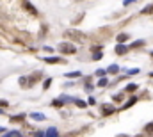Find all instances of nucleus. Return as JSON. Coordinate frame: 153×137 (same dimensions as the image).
Wrapping results in <instances>:
<instances>
[{
	"mask_svg": "<svg viewBox=\"0 0 153 137\" xmlns=\"http://www.w3.org/2000/svg\"><path fill=\"white\" fill-rule=\"evenodd\" d=\"M66 36L69 39L77 41V43H86V41H87V36L84 32H80V30H66Z\"/></svg>",
	"mask_w": 153,
	"mask_h": 137,
	"instance_id": "1",
	"label": "nucleus"
},
{
	"mask_svg": "<svg viewBox=\"0 0 153 137\" xmlns=\"http://www.w3.org/2000/svg\"><path fill=\"white\" fill-rule=\"evenodd\" d=\"M59 50L63 52V54H75L77 52V46L73 43H61L59 45Z\"/></svg>",
	"mask_w": 153,
	"mask_h": 137,
	"instance_id": "2",
	"label": "nucleus"
},
{
	"mask_svg": "<svg viewBox=\"0 0 153 137\" xmlns=\"http://www.w3.org/2000/svg\"><path fill=\"white\" fill-rule=\"evenodd\" d=\"M23 7H25V9H27V11H29V13H30V14H34V16H36V14H37V11H36V7H34V5H30V4H29V2H27V0H25V2H23Z\"/></svg>",
	"mask_w": 153,
	"mask_h": 137,
	"instance_id": "3",
	"label": "nucleus"
},
{
	"mask_svg": "<svg viewBox=\"0 0 153 137\" xmlns=\"http://www.w3.org/2000/svg\"><path fill=\"white\" fill-rule=\"evenodd\" d=\"M126 50H128V48H126L123 43H119V45L116 46V54H118V55H123V54H126Z\"/></svg>",
	"mask_w": 153,
	"mask_h": 137,
	"instance_id": "4",
	"label": "nucleus"
},
{
	"mask_svg": "<svg viewBox=\"0 0 153 137\" xmlns=\"http://www.w3.org/2000/svg\"><path fill=\"white\" fill-rule=\"evenodd\" d=\"M30 116H32V119H36V121H45V116L41 112H34V114H30Z\"/></svg>",
	"mask_w": 153,
	"mask_h": 137,
	"instance_id": "5",
	"label": "nucleus"
},
{
	"mask_svg": "<svg viewBox=\"0 0 153 137\" xmlns=\"http://www.w3.org/2000/svg\"><path fill=\"white\" fill-rule=\"evenodd\" d=\"M101 109H103V114H112L114 112V107H112V105H103Z\"/></svg>",
	"mask_w": 153,
	"mask_h": 137,
	"instance_id": "6",
	"label": "nucleus"
},
{
	"mask_svg": "<svg viewBox=\"0 0 153 137\" xmlns=\"http://www.w3.org/2000/svg\"><path fill=\"white\" fill-rule=\"evenodd\" d=\"M45 135H48V137H55V135H57V130H55V128H48V130L45 132Z\"/></svg>",
	"mask_w": 153,
	"mask_h": 137,
	"instance_id": "7",
	"label": "nucleus"
},
{
	"mask_svg": "<svg viewBox=\"0 0 153 137\" xmlns=\"http://www.w3.org/2000/svg\"><path fill=\"white\" fill-rule=\"evenodd\" d=\"M126 39H128V34H119L118 36V43H125Z\"/></svg>",
	"mask_w": 153,
	"mask_h": 137,
	"instance_id": "8",
	"label": "nucleus"
},
{
	"mask_svg": "<svg viewBox=\"0 0 153 137\" xmlns=\"http://www.w3.org/2000/svg\"><path fill=\"white\" fill-rule=\"evenodd\" d=\"M135 102H137V98H135V96H132V98H130V102H126V103H125V109H128V107H132V105H134Z\"/></svg>",
	"mask_w": 153,
	"mask_h": 137,
	"instance_id": "9",
	"label": "nucleus"
},
{
	"mask_svg": "<svg viewBox=\"0 0 153 137\" xmlns=\"http://www.w3.org/2000/svg\"><path fill=\"white\" fill-rule=\"evenodd\" d=\"M135 89H137V84H128V86H126V91L128 93H134Z\"/></svg>",
	"mask_w": 153,
	"mask_h": 137,
	"instance_id": "10",
	"label": "nucleus"
},
{
	"mask_svg": "<svg viewBox=\"0 0 153 137\" xmlns=\"http://www.w3.org/2000/svg\"><path fill=\"white\" fill-rule=\"evenodd\" d=\"M150 13H153V5H148L142 9V14H150Z\"/></svg>",
	"mask_w": 153,
	"mask_h": 137,
	"instance_id": "11",
	"label": "nucleus"
},
{
	"mask_svg": "<svg viewBox=\"0 0 153 137\" xmlns=\"http://www.w3.org/2000/svg\"><path fill=\"white\" fill-rule=\"evenodd\" d=\"M45 62H61V59H57V57H45Z\"/></svg>",
	"mask_w": 153,
	"mask_h": 137,
	"instance_id": "12",
	"label": "nucleus"
},
{
	"mask_svg": "<svg viewBox=\"0 0 153 137\" xmlns=\"http://www.w3.org/2000/svg\"><path fill=\"white\" fill-rule=\"evenodd\" d=\"M27 84H29V78H25V77H22V78H20V86H23V87H29Z\"/></svg>",
	"mask_w": 153,
	"mask_h": 137,
	"instance_id": "13",
	"label": "nucleus"
},
{
	"mask_svg": "<svg viewBox=\"0 0 153 137\" xmlns=\"http://www.w3.org/2000/svg\"><path fill=\"white\" fill-rule=\"evenodd\" d=\"M144 132H146V134H153V123L146 125V128H144Z\"/></svg>",
	"mask_w": 153,
	"mask_h": 137,
	"instance_id": "14",
	"label": "nucleus"
},
{
	"mask_svg": "<svg viewBox=\"0 0 153 137\" xmlns=\"http://www.w3.org/2000/svg\"><path fill=\"white\" fill-rule=\"evenodd\" d=\"M107 71H109V73H118V66H116V64H112V66H109Z\"/></svg>",
	"mask_w": 153,
	"mask_h": 137,
	"instance_id": "15",
	"label": "nucleus"
},
{
	"mask_svg": "<svg viewBox=\"0 0 153 137\" xmlns=\"http://www.w3.org/2000/svg\"><path fill=\"white\" fill-rule=\"evenodd\" d=\"M68 77H69V78H77V77H80V71H73V73H68Z\"/></svg>",
	"mask_w": 153,
	"mask_h": 137,
	"instance_id": "16",
	"label": "nucleus"
},
{
	"mask_svg": "<svg viewBox=\"0 0 153 137\" xmlns=\"http://www.w3.org/2000/svg\"><path fill=\"white\" fill-rule=\"evenodd\" d=\"M107 84H109V80H107V78H101V80L98 82V86H100V87H105Z\"/></svg>",
	"mask_w": 153,
	"mask_h": 137,
	"instance_id": "17",
	"label": "nucleus"
},
{
	"mask_svg": "<svg viewBox=\"0 0 153 137\" xmlns=\"http://www.w3.org/2000/svg\"><path fill=\"white\" fill-rule=\"evenodd\" d=\"M73 100H75V103L78 105V107H80V109H84V107H86V103H84L82 100H77V98H73Z\"/></svg>",
	"mask_w": 153,
	"mask_h": 137,
	"instance_id": "18",
	"label": "nucleus"
},
{
	"mask_svg": "<svg viewBox=\"0 0 153 137\" xmlns=\"http://www.w3.org/2000/svg\"><path fill=\"white\" fill-rule=\"evenodd\" d=\"M5 135L7 137H18V135H22V134H20V132H7Z\"/></svg>",
	"mask_w": 153,
	"mask_h": 137,
	"instance_id": "19",
	"label": "nucleus"
},
{
	"mask_svg": "<svg viewBox=\"0 0 153 137\" xmlns=\"http://www.w3.org/2000/svg\"><path fill=\"white\" fill-rule=\"evenodd\" d=\"M23 119V114H20V116H14V118H11V121H22Z\"/></svg>",
	"mask_w": 153,
	"mask_h": 137,
	"instance_id": "20",
	"label": "nucleus"
},
{
	"mask_svg": "<svg viewBox=\"0 0 153 137\" xmlns=\"http://www.w3.org/2000/svg\"><path fill=\"white\" fill-rule=\"evenodd\" d=\"M93 59H95V61H98V59H101V52H100V50H96V54L93 55Z\"/></svg>",
	"mask_w": 153,
	"mask_h": 137,
	"instance_id": "21",
	"label": "nucleus"
},
{
	"mask_svg": "<svg viewBox=\"0 0 153 137\" xmlns=\"http://www.w3.org/2000/svg\"><path fill=\"white\" fill-rule=\"evenodd\" d=\"M50 84H52V78H48V80H45V86H43V87H45V89H48V87H50Z\"/></svg>",
	"mask_w": 153,
	"mask_h": 137,
	"instance_id": "22",
	"label": "nucleus"
},
{
	"mask_svg": "<svg viewBox=\"0 0 153 137\" xmlns=\"http://www.w3.org/2000/svg\"><path fill=\"white\" fill-rule=\"evenodd\" d=\"M142 43H144V41H141V39H139V41H135V43H132V46H141Z\"/></svg>",
	"mask_w": 153,
	"mask_h": 137,
	"instance_id": "23",
	"label": "nucleus"
},
{
	"mask_svg": "<svg viewBox=\"0 0 153 137\" xmlns=\"http://www.w3.org/2000/svg\"><path fill=\"white\" fill-rule=\"evenodd\" d=\"M135 73H139V70H137V68H134V70H130V71H128V75H135Z\"/></svg>",
	"mask_w": 153,
	"mask_h": 137,
	"instance_id": "24",
	"label": "nucleus"
},
{
	"mask_svg": "<svg viewBox=\"0 0 153 137\" xmlns=\"http://www.w3.org/2000/svg\"><path fill=\"white\" fill-rule=\"evenodd\" d=\"M96 73H98V77H103V75H105V70H98Z\"/></svg>",
	"mask_w": 153,
	"mask_h": 137,
	"instance_id": "25",
	"label": "nucleus"
},
{
	"mask_svg": "<svg viewBox=\"0 0 153 137\" xmlns=\"http://www.w3.org/2000/svg\"><path fill=\"white\" fill-rule=\"evenodd\" d=\"M114 100H116V102H121V100H123V96H121V94H116Z\"/></svg>",
	"mask_w": 153,
	"mask_h": 137,
	"instance_id": "26",
	"label": "nucleus"
},
{
	"mask_svg": "<svg viewBox=\"0 0 153 137\" xmlns=\"http://www.w3.org/2000/svg\"><path fill=\"white\" fill-rule=\"evenodd\" d=\"M0 107H7V102L5 100H0Z\"/></svg>",
	"mask_w": 153,
	"mask_h": 137,
	"instance_id": "27",
	"label": "nucleus"
},
{
	"mask_svg": "<svg viewBox=\"0 0 153 137\" xmlns=\"http://www.w3.org/2000/svg\"><path fill=\"white\" fill-rule=\"evenodd\" d=\"M87 103H91V105H95V103H96V102H95V98H93V96H91V98H89V100H87Z\"/></svg>",
	"mask_w": 153,
	"mask_h": 137,
	"instance_id": "28",
	"label": "nucleus"
},
{
	"mask_svg": "<svg viewBox=\"0 0 153 137\" xmlns=\"http://www.w3.org/2000/svg\"><path fill=\"white\" fill-rule=\"evenodd\" d=\"M54 105H57V107H59V105H63V100H55V102H54Z\"/></svg>",
	"mask_w": 153,
	"mask_h": 137,
	"instance_id": "29",
	"label": "nucleus"
},
{
	"mask_svg": "<svg viewBox=\"0 0 153 137\" xmlns=\"http://www.w3.org/2000/svg\"><path fill=\"white\" fill-rule=\"evenodd\" d=\"M132 2H134V0H125V5H130Z\"/></svg>",
	"mask_w": 153,
	"mask_h": 137,
	"instance_id": "30",
	"label": "nucleus"
},
{
	"mask_svg": "<svg viewBox=\"0 0 153 137\" xmlns=\"http://www.w3.org/2000/svg\"><path fill=\"white\" fill-rule=\"evenodd\" d=\"M5 132V128H2V126H0V134H4Z\"/></svg>",
	"mask_w": 153,
	"mask_h": 137,
	"instance_id": "31",
	"label": "nucleus"
}]
</instances>
